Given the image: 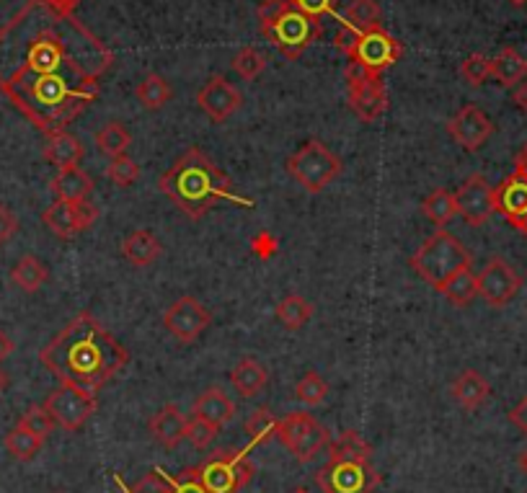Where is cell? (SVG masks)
I'll return each mask as SVG.
<instances>
[{"label": "cell", "mask_w": 527, "mask_h": 493, "mask_svg": "<svg viewBox=\"0 0 527 493\" xmlns=\"http://www.w3.org/2000/svg\"><path fill=\"white\" fill-rule=\"evenodd\" d=\"M217 432H220V429H215V426L207 424V421L192 419L189 426H186V439H189L197 450H207V447L215 442Z\"/></svg>", "instance_id": "7bdbcfd3"}, {"label": "cell", "mask_w": 527, "mask_h": 493, "mask_svg": "<svg viewBox=\"0 0 527 493\" xmlns=\"http://www.w3.org/2000/svg\"><path fill=\"white\" fill-rule=\"evenodd\" d=\"M277 437L300 463H310L331 442L329 432L310 413H290L285 421H279Z\"/></svg>", "instance_id": "9c48e42d"}, {"label": "cell", "mask_w": 527, "mask_h": 493, "mask_svg": "<svg viewBox=\"0 0 527 493\" xmlns=\"http://www.w3.org/2000/svg\"><path fill=\"white\" fill-rule=\"evenodd\" d=\"M99 217V210L93 207L91 202H60L57 199L55 204H50L47 210L42 212L44 225L50 228V233H55L57 238L68 241V238H75L78 233L88 230Z\"/></svg>", "instance_id": "2e32d148"}, {"label": "cell", "mask_w": 527, "mask_h": 493, "mask_svg": "<svg viewBox=\"0 0 527 493\" xmlns=\"http://www.w3.org/2000/svg\"><path fill=\"white\" fill-rule=\"evenodd\" d=\"M210 323V310L199 300H194V297H179V300L166 310V315H163L166 331L171 333L176 341H181V344L197 341L199 336L210 328Z\"/></svg>", "instance_id": "4fadbf2b"}, {"label": "cell", "mask_w": 527, "mask_h": 493, "mask_svg": "<svg viewBox=\"0 0 527 493\" xmlns=\"http://www.w3.org/2000/svg\"><path fill=\"white\" fill-rule=\"evenodd\" d=\"M174 91H171V83L158 73L145 75V81L137 86V99L148 111H158L171 101Z\"/></svg>", "instance_id": "1f68e13d"}, {"label": "cell", "mask_w": 527, "mask_h": 493, "mask_svg": "<svg viewBox=\"0 0 527 493\" xmlns=\"http://www.w3.org/2000/svg\"><path fill=\"white\" fill-rule=\"evenodd\" d=\"M39 362L60 385H73L96 395L130 362V354L91 313H81L44 346Z\"/></svg>", "instance_id": "7a4b0ae2"}, {"label": "cell", "mask_w": 527, "mask_h": 493, "mask_svg": "<svg viewBox=\"0 0 527 493\" xmlns=\"http://www.w3.org/2000/svg\"><path fill=\"white\" fill-rule=\"evenodd\" d=\"M515 228H517V230H520V233H522V235H525V238H527V215H525V217H522V220H520V222H517Z\"/></svg>", "instance_id": "9f6ffc18"}, {"label": "cell", "mask_w": 527, "mask_h": 493, "mask_svg": "<svg viewBox=\"0 0 527 493\" xmlns=\"http://www.w3.org/2000/svg\"><path fill=\"white\" fill-rule=\"evenodd\" d=\"M16 230H19V217L13 215L6 204L0 202V248L11 241L13 235H16Z\"/></svg>", "instance_id": "bcb514c9"}, {"label": "cell", "mask_w": 527, "mask_h": 493, "mask_svg": "<svg viewBox=\"0 0 527 493\" xmlns=\"http://www.w3.org/2000/svg\"><path fill=\"white\" fill-rule=\"evenodd\" d=\"M230 65H233V70L241 75L243 81H254V78H259V75L267 70V57L261 55L259 50H254V47H243V50L233 57Z\"/></svg>", "instance_id": "74e56055"}, {"label": "cell", "mask_w": 527, "mask_h": 493, "mask_svg": "<svg viewBox=\"0 0 527 493\" xmlns=\"http://www.w3.org/2000/svg\"><path fill=\"white\" fill-rule=\"evenodd\" d=\"M47 3H50L52 8H57V11H62V13H73L75 8H78V3H81V0H47Z\"/></svg>", "instance_id": "816d5d0a"}, {"label": "cell", "mask_w": 527, "mask_h": 493, "mask_svg": "<svg viewBox=\"0 0 527 493\" xmlns=\"http://www.w3.org/2000/svg\"><path fill=\"white\" fill-rule=\"evenodd\" d=\"M168 488H171V493H207V488L194 475V470H186L181 478H168Z\"/></svg>", "instance_id": "f6af8a7d"}, {"label": "cell", "mask_w": 527, "mask_h": 493, "mask_svg": "<svg viewBox=\"0 0 527 493\" xmlns=\"http://www.w3.org/2000/svg\"><path fill=\"white\" fill-rule=\"evenodd\" d=\"M525 493H527V491H525Z\"/></svg>", "instance_id": "be15d7a7"}, {"label": "cell", "mask_w": 527, "mask_h": 493, "mask_svg": "<svg viewBox=\"0 0 527 493\" xmlns=\"http://www.w3.org/2000/svg\"><path fill=\"white\" fill-rule=\"evenodd\" d=\"M341 24L354 31H367L372 26H380L378 0H352L344 16H341Z\"/></svg>", "instance_id": "d6a6232c"}, {"label": "cell", "mask_w": 527, "mask_h": 493, "mask_svg": "<svg viewBox=\"0 0 527 493\" xmlns=\"http://www.w3.org/2000/svg\"><path fill=\"white\" fill-rule=\"evenodd\" d=\"M230 383H233L238 395H243V398H254V395H259L261 390L267 388L269 372L267 367H261L256 359L246 357L230 370Z\"/></svg>", "instance_id": "d4e9b609"}, {"label": "cell", "mask_w": 527, "mask_h": 493, "mask_svg": "<svg viewBox=\"0 0 527 493\" xmlns=\"http://www.w3.org/2000/svg\"><path fill=\"white\" fill-rule=\"evenodd\" d=\"M403 55V47L396 37H391L383 26H372V29L360 31V37L349 50V60L362 65L370 73H383L385 68L396 65L398 57Z\"/></svg>", "instance_id": "8fae6325"}, {"label": "cell", "mask_w": 527, "mask_h": 493, "mask_svg": "<svg viewBox=\"0 0 527 493\" xmlns=\"http://www.w3.org/2000/svg\"><path fill=\"white\" fill-rule=\"evenodd\" d=\"M380 475L370 463L354 460H329L318 473V486L326 493H372L378 488Z\"/></svg>", "instance_id": "7c38bea8"}, {"label": "cell", "mask_w": 527, "mask_h": 493, "mask_svg": "<svg viewBox=\"0 0 527 493\" xmlns=\"http://www.w3.org/2000/svg\"><path fill=\"white\" fill-rule=\"evenodd\" d=\"M192 413L194 419H202L215 426V429H223L236 416V406L220 388H207L194 398Z\"/></svg>", "instance_id": "ffe728a7"}, {"label": "cell", "mask_w": 527, "mask_h": 493, "mask_svg": "<svg viewBox=\"0 0 527 493\" xmlns=\"http://www.w3.org/2000/svg\"><path fill=\"white\" fill-rule=\"evenodd\" d=\"M357 37H360V31H354V29H349V26L339 24V31H336V37H334L336 50L344 52V55H349V50H352V47H354V42H357Z\"/></svg>", "instance_id": "c3c4849f"}, {"label": "cell", "mask_w": 527, "mask_h": 493, "mask_svg": "<svg viewBox=\"0 0 527 493\" xmlns=\"http://www.w3.org/2000/svg\"><path fill=\"white\" fill-rule=\"evenodd\" d=\"M96 406H99L96 395L73 388V385H60L44 401V408L50 411L55 424L65 432H78L81 426H86V421L96 413Z\"/></svg>", "instance_id": "30bf717a"}, {"label": "cell", "mask_w": 527, "mask_h": 493, "mask_svg": "<svg viewBox=\"0 0 527 493\" xmlns=\"http://www.w3.org/2000/svg\"><path fill=\"white\" fill-rule=\"evenodd\" d=\"M422 212L434 222L445 228L447 222L453 220L458 215V204H455V194L447 192V189H437V192L429 194L427 199L422 202Z\"/></svg>", "instance_id": "836d02e7"}, {"label": "cell", "mask_w": 527, "mask_h": 493, "mask_svg": "<svg viewBox=\"0 0 527 493\" xmlns=\"http://www.w3.org/2000/svg\"><path fill=\"white\" fill-rule=\"evenodd\" d=\"M509 421H512L522 434H527V395L509 411Z\"/></svg>", "instance_id": "681fc988"}, {"label": "cell", "mask_w": 527, "mask_h": 493, "mask_svg": "<svg viewBox=\"0 0 527 493\" xmlns=\"http://www.w3.org/2000/svg\"><path fill=\"white\" fill-rule=\"evenodd\" d=\"M323 493H326V491H323Z\"/></svg>", "instance_id": "94428289"}, {"label": "cell", "mask_w": 527, "mask_h": 493, "mask_svg": "<svg viewBox=\"0 0 527 493\" xmlns=\"http://www.w3.org/2000/svg\"><path fill=\"white\" fill-rule=\"evenodd\" d=\"M11 352H13L11 336H8L6 331H0V362H3V359L11 357Z\"/></svg>", "instance_id": "f907efd6"}, {"label": "cell", "mask_w": 527, "mask_h": 493, "mask_svg": "<svg viewBox=\"0 0 527 493\" xmlns=\"http://www.w3.org/2000/svg\"><path fill=\"white\" fill-rule=\"evenodd\" d=\"M112 62L91 29L47 0H29L0 26V93L47 137L99 99Z\"/></svg>", "instance_id": "6da1fadb"}, {"label": "cell", "mask_w": 527, "mask_h": 493, "mask_svg": "<svg viewBox=\"0 0 527 493\" xmlns=\"http://www.w3.org/2000/svg\"><path fill=\"white\" fill-rule=\"evenodd\" d=\"M292 493H308V491H303V488H298V491H292Z\"/></svg>", "instance_id": "91938a15"}, {"label": "cell", "mask_w": 527, "mask_h": 493, "mask_svg": "<svg viewBox=\"0 0 527 493\" xmlns=\"http://www.w3.org/2000/svg\"><path fill=\"white\" fill-rule=\"evenodd\" d=\"M520 287V274L512 269V264H507L499 256L491 259L484 266V272L478 274V297H484V302L491 308H504L507 302L515 300Z\"/></svg>", "instance_id": "5bb4252c"}, {"label": "cell", "mask_w": 527, "mask_h": 493, "mask_svg": "<svg viewBox=\"0 0 527 493\" xmlns=\"http://www.w3.org/2000/svg\"><path fill=\"white\" fill-rule=\"evenodd\" d=\"M447 135L458 142L460 148L468 153H476L486 145L491 135H494V124L486 117L484 111L473 104H465L463 109L447 122Z\"/></svg>", "instance_id": "e0dca14e"}, {"label": "cell", "mask_w": 527, "mask_h": 493, "mask_svg": "<svg viewBox=\"0 0 527 493\" xmlns=\"http://www.w3.org/2000/svg\"><path fill=\"white\" fill-rule=\"evenodd\" d=\"M525 111H527V109H525Z\"/></svg>", "instance_id": "6125c7cd"}, {"label": "cell", "mask_w": 527, "mask_h": 493, "mask_svg": "<svg viewBox=\"0 0 527 493\" xmlns=\"http://www.w3.org/2000/svg\"><path fill=\"white\" fill-rule=\"evenodd\" d=\"M186 426H189V419L181 413V408L168 403L150 419V434L161 447L174 450L181 439H186Z\"/></svg>", "instance_id": "44dd1931"}, {"label": "cell", "mask_w": 527, "mask_h": 493, "mask_svg": "<svg viewBox=\"0 0 527 493\" xmlns=\"http://www.w3.org/2000/svg\"><path fill=\"white\" fill-rule=\"evenodd\" d=\"M50 189L60 202H86L93 192V181L83 168H62L52 179Z\"/></svg>", "instance_id": "603a6c76"}, {"label": "cell", "mask_w": 527, "mask_h": 493, "mask_svg": "<svg viewBox=\"0 0 527 493\" xmlns=\"http://www.w3.org/2000/svg\"><path fill=\"white\" fill-rule=\"evenodd\" d=\"M106 176H109L112 184L127 189V186L135 184V179L140 176V168H137L135 161L127 158V155H117V158H112V163L106 166Z\"/></svg>", "instance_id": "b9f144b4"}, {"label": "cell", "mask_w": 527, "mask_h": 493, "mask_svg": "<svg viewBox=\"0 0 527 493\" xmlns=\"http://www.w3.org/2000/svg\"><path fill=\"white\" fill-rule=\"evenodd\" d=\"M194 475L202 481L207 493H238L254 478V465L246 452L220 450L194 468Z\"/></svg>", "instance_id": "52a82bcc"}, {"label": "cell", "mask_w": 527, "mask_h": 493, "mask_svg": "<svg viewBox=\"0 0 527 493\" xmlns=\"http://www.w3.org/2000/svg\"><path fill=\"white\" fill-rule=\"evenodd\" d=\"M6 385H8V377H6V372L0 370V393L6 390Z\"/></svg>", "instance_id": "6f0895ef"}, {"label": "cell", "mask_w": 527, "mask_h": 493, "mask_svg": "<svg viewBox=\"0 0 527 493\" xmlns=\"http://www.w3.org/2000/svg\"><path fill=\"white\" fill-rule=\"evenodd\" d=\"M491 78L502 83L504 88L520 86L527 78V60L512 47H504L499 55L491 60Z\"/></svg>", "instance_id": "484cf974"}, {"label": "cell", "mask_w": 527, "mask_h": 493, "mask_svg": "<svg viewBox=\"0 0 527 493\" xmlns=\"http://www.w3.org/2000/svg\"><path fill=\"white\" fill-rule=\"evenodd\" d=\"M19 424L24 426V429H29L31 434H37V437L42 439V442L47 437H50L52 432H55V426H57L55 419L50 416V411H47L44 406L26 408V413L19 419Z\"/></svg>", "instance_id": "ab89813d"}, {"label": "cell", "mask_w": 527, "mask_h": 493, "mask_svg": "<svg viewBox=\"0 0 527 493\" xmlns=\"http://www.w3.org/2000/svg\"><path fill=\"white\" fill-rule=\"evenodd\" d=\"M47 279H50V269H47L44 261L37 259V256H24V259L16 261L11 269V282L16 284L19 290L29 292V295L31 292L42 290Z\"/></svg>", "instance_id": "83f0119b"}, {"label": "cell", "mask_w": 527, "mask_h": 493, "mask_svg": "<svg viewBox=\"0 0 527 493\" xmlns=\"http://www.w3.org/2000/svg\"><path fill=\"white\" fill-rule=\"evenodd\" d=\"M83 155H86L83 142L70 132H57V135L47 137V145H44V161L52 163L57 171L78 166Z\"/></svg>", "instance_id": "cb8c5ba5"}, {"label": "cell", "mask_w": 527, "mask_h": 493, "mask_svg": "<svg viewBox=\"0 0 527 493\" xmlns=\"http://www.w3.org/2000/svg\"><path fill=\"white\" fill-rule=\"evenodd\" d=\"M287 173L303 186L305 192H323L331 181L341 173L339 155L331 153L321 140H308L295 155L287 161Z\"/></svg>", "instance_id": "8992f818"}, {"label": "cell", "mask_w": 527, "mask_h": 493, "mask_svg": "<svg viewBox=\"0 0 527 493\" xmlns=\"http://www.w3.org/2000/svg\"><path fill=\"white\" fill-rule=\"evenodd\" d=\"M96 145H99L101 153H106L109 158H117V155H124V150L130 148V132L124 130L119 122H109L104 130L96 132Z\"/></svg>", "instance_id": "d590c367"}, {"label": "cell", "mask_w": 527, "mask_h": 493, "mask_svg": "<svg viewBox=\"0 0 527 493\" xmlns=\"http://www.w3.org/2000/svg\"><path fill=\"white\" fill-rule=\"evenodd\" d=\"M161 253L163 246L150 230H135V233L127 235V241L122 246V256L132 266H150Z\"/></svg>", "instance_id": "4316f807"}, {"label": "cell", "mask_w": 527, "mask_h": 493, "mask_svg": "<svg viewBox=\"0 0 527 493\" xmlns=\"http://www.w3.org/2000/svg\"><path fill=\"white\" fill-rule=\"evenodd\" d=\"M290 3L298 8V11H303L305 16H310V19L323 21L326 16H334L339 0H290Z\"/></svg>", "instance_id": "ee69618b"}, {"label": "cell", "mask_w": 527, "mask_h": 493, "mask_svg": "<svg viewBox=\"0 0 527 493\" xmlns=\"http://www.w3.org/2000/svg\"><path fill=\"white\" fill-rule=\"evenodd\" d=\"M509 3H515V6H525L527 0H509Z\"/></svg>", "instance_id": "680465c9"}, {"label": "cell", "mask_w": 527, "mask_h": 493, "mask_svg": "<svg viewBox=\"0 0 527 493\" xmlns=\"http://www.w3.org/2000/svg\"><path fill=\"white\" fill-rule=\"evenodd\" d=\"M279 432V421L269 408H259V411L246 421V434L254 444H267L274 434Z\"/></svg>", "instance_id": "8d00e7d4"}, {"label": "cell", "mask_w": 527, "mask_h": 493, "mask_svg": "<svg viewBox=\"0 0 527 493\" xmlns=\"http://www.w3.org/2000/svg\"><path fill=\"white\" fill-rule=\"evenodd\" d=\"M197 104L212 122L220 124L236 114L238 106L243 104V96L233 83L225 81L223 75H212L210 81L197 91Z\"/></svg>", "instance_id": "ac0fdd59"}, {"label": "cell", "mask_w": 527, "mask_h": 493, "mask_svg": "<svg viewBox=\"0 0 527 493\" xmlns=\"http://www.w3.org/2000/svg\"><path fill=\"white\" fill-rule=\"evenodd\" d=\"M326 395H329V385L318 372H308L295 388V398L305 406H318V403L326 401Z\"/></svg>", "instance_id": "f35d334b"}, {"label": "cell", "mask_w": 527, "mask_h": 493, "mask_svg": "<svg viewBox=\"0 0 527 493\" xmlns=\"http://www.w3.org/2000/svg\"><path fill=\"white\" fill-rule=\"evenodd\" d=\"M515 166H517L515 173H520V176H525V179H527V142H525V145H522L520 153H517Z\"/></svg>", "instance_id": "f5cc1de1"}, {"label": "cell", "mask_w": 527, "mask_h": 493, "mask_svg": "<svg viewBox=\"0 0 527 493\" xmlns=\"http://www.w3.org/2000/svg\"><path fill=\"white\" fill-rule=\"evenodd\" d=\"M460 75H463V81L468 83V86H484L486 78H491V60L486 55H478V52L471 57H465L463 65H460Z\"/></svg>", "instance_id": "60d3db41"}, {"label": "cell", "mask_w": 527, "mask_h": 493, "mask_svg": "<svg viewBox=\"0 0 527 493\" xmlns=\"http://www.w3.org/2000/svg\"><path fill=\"white\" fill-rule=\"evenodd\" d=\"M494 210L504 215V220L517 225L527 215V179L512 173L499 186H494Z\"/></svg>", "instance_id": "d6986e66"}, {"label": "cell", "mask_w": 527, "mask_h": 493, "mask_svg": "<svg viewBox=\"0 0 527 493\" xmlns=\"http://www.w3.org/2000/svg\"><path fill=\"white\" fill-rule=\"evenodd\" d=\"M313 313H316L313 302H308L305 297H300V295H287L285 300L277 305V321L282 323L285 328H290V331H298V328H303L305 323L313 318Z\"/></svg>", "instance_id": "f546056e"}, {"label": "cell", "mask_w": 527, "mask_h": 493, "mask_svg": "<svg viewBox=\"0 0 527 493\" xmlns=\"http://www.w3.org/2000/svg\"><path fill=\"white\" fill-rule=\"evenodd\" d=\"M344 81H347L349 106L362 122H375L383 117L391 101H388V91H385L378 73H370L357 62H349Z\"/></svg>", "instance_id": "ba28073f"}, {"label": "cell", "mask_w": 527, "mask_h": 493, "mask_svg": "<svg viewBox=\"0 0 527 493\" xmlns=\"http://www.w3.org/2000/svg\"><path fill=\"white\" fill-rule=\"evenodd\" d=\"M158 189L189 220H202L217 202H236L251 207V199L238 197L228 176L199 148L186 150L158 179Z\"/></svg>", "instance_id": "3957f363"}, {"label": "cell", "mask_w": 527, "mask_h": 493, "mask_svg": "<svg viewBox=\"0 0 527 493\" xmlns=\"http://www.w3.org/2000/svg\"><path fill=\"white\" fill-rule=\"evenodd\" d=\"M450 393L465 411H476L489 401L491 385L478 370H463L450 385Z\"/></svg>", "instance_id": "7402d4cb"}, {"label": "cell", "mask_w": 527, "mask_h": 493, "mask_svg": "<svg viewBox=\"0 0 527 493\" xmlns=\"http://www.w3.org/2000/svg\"><path fill=\"white\" fill-rule=\"evenodd\" d=\"M42 439L37 434H31L29 429H24L21 424H16L11 432L6 434V450L13 460H19V463H29L34 457L39 455L42 450Z\"/></svg>", "instance_id": "4dcf8cb0"}, {"label": "cell", "mask_w": 527, "mask_h": 493, "mask_svg": "<svg viewBox=\"0 0 527 493\" xmlns=\"http://www.w3.org/2000/svg\"><path fill=\"white\" fill-rule=\"evenodd\" d=\"M440 295H445L447 300L453 302V305H458V308H465V305H471L478 297V277L471 269H463V272L455 274V277L445 284V290H442Z\"/></svg>", "instance_id": "e575fe53"}, {"label": "cell", "mask_w": 527, "mask_h": 493, "mask_svg": "<svg viewBox=\"0 0 527 493\" xmlns=\"http://www.w3.org/2000/svg\"><path fill=\"white\" fill-rule=\"evenodd\" d=\"M259 34L290 60H298L321 37V21L310 19L290 0H264L259 6Z\"/></svg>", "instance_id": "277c9868"}, {"label": "cell", "mask_w": 527, "mask_h": 493, "mask_svg": "<svg viewBox=\"0 0 527 493\" xmlns=\"http://www.w3.org/2000/svg\"><path fill=\"white\" fill-rule=\"evenodd\" d=\"M455 204H458V215L463 217L468 225L481 228L494 215V186L481 176L473 173L463 181L458 192H455Z\"/></svg>", "instance_id": "9a60e30c"}, {"label": "cell", "mask_w": 527, "mask_h": 493, "mask_svg": "<svg viewBox=\"0 0 527 493\" xmlns=\"http://www.w3.org/2000/svg\"><path fill=\"white\" fill-rule=\"evenodd\" d=\"M515 104L520 106V109H527V78L520 83V86H517V91H515Z\"/></svg>", "instance_id": "db71d44e"}, {"label": "cell", "mask_w": 527, "mask_h": 493, "mask_svg": "<svg viewBox=\"0 0 527 493\" xmlns=\"http://www.w3.org/2000/svg\"><path fill=\"white\" fill-rule=\"evenodd\" d=\"M520 468H522V473L527 475V447L520 452Z\"/></svg>", "instance_id": "11a10c76"}, {"label": "cell", "mask_w": 527, "mask_h": 493, "mask_svg": "<svg viewBox=\"0 0 527 493\" xmlns=\"http://www.w3.org/2000/svg\"><path fill=\"white\" fill-rule=\"evenodd\" d=\"M130 493H171V488H168L166 478H161L158 473H150Z\"/></svg>", "instance_id": "7dc6e473"}, {"label": "cell", "mask_w": 527, "mask_h": 493, "mask_svg": "<svg viewBox=\"0 0 527 493\" xmlns=\"http://www.w3.org/2000/svg\"><path fill=\"white\" fill-rule=\"evenodd\" d=\"M411 269H414L424 282H429L437 292L445 290V284L460 274L463 269H471V253L463 243L447 230H437L432 238L422 243V248L411 256Z\"/></svg>", "instance_id": "5b68a950"}, {"label": "cell", "mask_w": 527, "mask_h": 493, "mask_svg": "<svg viewBox=\"0 0 527 493\" xmlns=\"http://www.w3.org/2000/svg\"><path fill=\"white\" fill-rule=\"evenodd\" d=\"M372 447L360 437L357 432H341L339 437L331 442V457L329 460H354V463H370Z\"/></svg>", "instance_id": "f1b7e54d"}]
</instances>
